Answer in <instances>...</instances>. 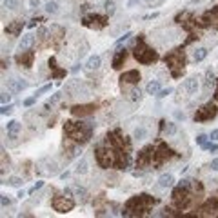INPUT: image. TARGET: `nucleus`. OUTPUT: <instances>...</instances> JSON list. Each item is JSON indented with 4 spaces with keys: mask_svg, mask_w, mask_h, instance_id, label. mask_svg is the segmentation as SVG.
Listing matches in <instances>:
<instances>
[{
    "mask_svg": "<svg viewBox=\"0 0 218 218\" xmlns=\"http://www.w3.org/2000/svg\"><path fill=\"white\" fill-rule=\"evenodd\" d=\"M26 87H27V82L22 80V78H17V77L7 78V89H9L11 93H20V91L26 89Z\"/></svg>",
    "mask_w": 218,
    "mask_h": 218,
    "instance_id": "nucleus-1",
    "label": "nucleus"
},
{
    "mask_svg": "<svg viewBox=\"0 0 218 218\" xmlns=\"http://www.w3.org/2000/svg\"><path fill=\"white\" fill-rule=\"evenodd\" d=\"M44 9H46V13L47 15H60V11H62V6H60V2L58 0H47L46 4H44Z\"/></svg>",
    "mask_w": 218,
    "mask_h": 218,
    "instance_id": "nucleus-2",
    "label": "nucleus"
},
{
    "mask_svg": "<svg viewBox=\"0 0 218 218\" xmlns=\"http://www.w3.org/2000/svg\"><path fill=\"white\" fill-rule=\"evenodd\" d=\"M35 44V36L31 35V33H26V35H22V38L18 40V51H27L29 47H31Z\"/></svg>",
    "mask_w": 218,
    "mask_h": 218,
    "instance_id": "nucleus-3",
    "label": "nucleus"
},
{
    "mask_svg": "<svg viewBox=\"0 0 218 218\" xmlns=\"http://www.w3.org/2000/svg\"><path fill=\"white\" fill-rule=\"evenodd\" d=\"M149 136V129L145 127V125H142V124H138L135 129H133V138L136 140V142H144L145 138Z\"/></svg>",
    "mask_w": 218,
    "mask_h": 218,
    "instance_id": "nucleus-4",
    "label": "nucleus"
},
{
    "mask_svg": "<svg viewBox=\"0 0 218 218\" xmlns=\"http://www.w3.org/2000/svg\"><path fill=\"white\" fill-rule=\"evenodd\" d=\"M6 129H7V135H9L11 138H15V136L20 133L22 125H20V122H17V120H9L7 125H6Z\"/></svg>",
    "mask_w": 218,
    "mask_h": 218,
    "instance_id": "nucleus-5",
    "label": "nucleus"
},
{
    "mask_svg": "<svg viewBox=\"0 0 218 218\" xmlns=\"http://www.w3.org/2000/svg\"><path fill=\"white\" fill-rule=\"evenodd\" d=\"M174 184V176L171 173H166V174H162V176L158 178V185L162 187V189H167V187H171Z\"/></svg>",
    "mask_w": 218,
    "mask_h": 218,
    "instance_id": "nucleus-6",
    "label": "nucleus"
},
{
    "mask_svg": "<svg viewBox=\"0 0 218 218\" xmlns=\"http://www.w3.org/2000/svg\"><path fill=\"white\" fill-rule=\"evenodd\" d=\"M100 64H102V58H100V55H93V56H89V58H87L85 67L89 69V71H93V69H98V67H100Z\"/></svg>",
    "mask_w": 218,
    "mask_h": 218,
    "instance_id": "nucleus-7",
    "label": "nucleus"
},
{
    "mask_svg": "<svg viewBox=\"0 0 218 218\" xmlns=\"http://www.w3.org/2000/svg\"><path fill=\"white\" fill-rule=\"evenodd\" d=\"M185 91L189 95H196V91H198V80L196 78H187L185 80Z\"/></svg>",
    "mask_w": 218,
    "mask_h": 218,
    "instance_id": "nucleus-8",
    "label": "nucleus"
},
{
    "mask_svg": "<svg viewBox=\"0 0 218 218\" xmlns=\"http://www.w3.org/2000/svg\"><path fill=\"white\" fill-rule=\"evenodd\" d=\"M87 169H89V164H87V160L85 158H80L78 162H77V167H75V173L77 174H85Z\"/></svg>",
    "mask_w": 218,
    "mask_h": 218,
    "instance_id": "nucleus-9",
    "label": "nucleus"
},
{
    "mask_svg": "<svg viewBox=\"0 0 218 218\" xmlns=\"http://www.w3.org/2000/svg\"><path fill=\"white\" fill-rule=\"evenodd\" d=\"M145 91H147V95H156L160 91V82L158 80H151L147 85H145Z\"/></svg>",
    "mask_w": 218,
    "mask_h": 218,
    "instance_id": "nucleus-10",
    "label": "nucleus"
},
{
    "mask_svg": "<svg viewBox=\"0 0 218 218\" xmlns=\"http://www.w3.org/2000/svg\"><path fill=\"white\" fill-rule=\"evenodd\" d=\"M206 56H207V49H206V47H198V49L193 53V60H195V62H202Z\"/></svg>",
    "mask_w": 218,
    "mask_h": 218,
    "instance_id": "nucleus-11",
    "label": "nucleus"
},
{
    "mask_svg": "<svg viewBox=\"0 0 218 218\" xmlns=\"http://www.w3.org/2000/svg\"><path fill=\"white\" fill-rule=\"evenodd\" d=\"M2 6H4L6 9L15 11V9H18V7H20V0H2Z\"/></svg>",
    "mask_w": 218,
    "mask_h": 218,
    "instance_id": "nucleus-12",
    "label": "nucleus"
},
{
    "mask_svg": "<svg viewBox=\"0 0 218 218\" xmlns=\"http://www.w3.org/2000/svg\"><path fill=\"white\" fill-rule=\"evenodd\" d=\"M7 182H9V185H13V187H20V185L24 184V180H22L20 176H9Z\"/></svg>",
    "mask_w": 218,
    "mask_h": 218,
    "instance_id": "nucleus-13",
    "label": "nucleus"
},
{
    "mask_svg": "<svg viewBox=\"0 0 218 218\" xmlns=\"http://www.w3.org/2000/svg\"><path fill=\"white\" fill-rule=\"evenodd\" d=\"M166 135H167V136L176 135V124H174V122H171V124L166 125Z\"/></svg>",
    "mask_w": 218,
    "mask_h": 218,
    "instance_id": "nucleus-14",
    "label": "nucleus"
},
{
    "mask_svg": "<svg viewBox=\"0 0 218 218\" xmlns=\"http://www.w3.org/2000/svg\"><path fill=\"white\" fill-rule=\"evenodd\" d=\"M173 93V87H167V89H160L158 93H156V98H166L167 95H171Z\"/></svg>",
    "mask_w": 218,
    "mask_h": 218,
    "instance_id": "nucleus-15",
    "label": "nucleus"
},
{
    "mask_svg": "<svg viewBox=\"0 0 218 218\" xmlns=\"http://www.w3.org/2000/svg\"><path fill=\"white\" fill-rule=\"evenodd\" d=\"M47 91H51V84H46V85H42V87H40V89H38V91L35 93V96L38 98L40 95H44V93H47Z\"/></svg>",
    "mask_w": 218,
    "mask_h": 218,
    "instance_id": "nucleus-16",
    "label": "nucleus"
},
{
    "mask_svg": "<svg viewBox=\"0 0 218 218\" xmlns=\"http://www.w3.org/2000/svg\"><path fill=\"white\" fill-rule=\"evenodd\" d=\"M114 9H116V7H114V2H113V0H107V2H106V11H107L109 15H113Z\"/></svg>",
    "mask_w": 218,
    "mask_h": 218,
    "instance_id": "nucleus-17",
    "label": "nucleus"
},
{
    "mask_svg": "<svg viewBox=\"0 0 218 218\" xmlns=\"http://www.w3.org/2000/svg\"><path fill=\"white\" fill-rule=\"evenodd\" d=\"M0 100H2V106H4V104H9V102H11V95L4 91V93H2V96H0Z\"/></svg>",
    "mask_w": 218,
    "mask_h": 218,
    "instance_id": "nucleus-18",
    "label": "nucleus"
},
{
    "mask_svg": "<svg viewBox=\"0 0 218 218\" xmlns=\"http://www.w3.org/2000/svg\"><path fill=\"white\" fill-rule=\"evenodd\" d=\"M173 116H174V120H185V114L182 113V111H173Z\"/></svg>",
    "mask_w": 218,
    "mask_h": 218,
    "instance_id": "nucleus-19",
    "label": "nucleus"
},
{
    "mask_svg": "<svg viewBox=\"0 0 218 218\" xmlns=\"http://www.w3.org/2000/svg\"><path fill=\"white\" fill-rule=\"evenodd\" d=\"M9 113H13V106H11V104L6 106V104H4V106H2V114H9Z\"/></svg>",
    "mask_w": 218,
    "mask_h": 218,
    "instance_id": "nucleus-20",
    "label": "nucleus"
},
{
    "mask_svg": "<svg viewBox=\"0 0 218 218\" xmlns=\"http://www.w3.org/2000/svg\"><path fill=\"white\" fill-rule=\"evenodd\" d=\"M35 100H36V96H31V98H26V100H24V106H26V107H29V106H33V104H35Z\"/></svg>",
    "mask_w": 218,
    "mask_h": 218,
    "instance_id": "nucleus-21",
    "label": "nucleus"
},
{
    "mask_svg": "<svg viewBox=\"0 0 218 218\" xmlns=\"http://www.w3.org/2000/svg\"><path fill=\"white\" fill-rule=\"evenodd\" d=\"M42 185H44V182H36V184H35V185H33L31 189H29V193H35V191H36V189H40Z\"/></svg>",
    "mask_w": 218,
    "mask_h": 218,
    "instance_id": "nucleus-22",
    "label": "nucleus"
},
{
    "mask_svg": "<svg viewBox=\"0 0 218 218\" xmlns=\"http://www.w3.org/2000/svg\"><path fill=\"white\" fill-rule=\"evenodd\" d=\"M211 169L213 171H218V158H213L211 160Z\"/></svg>",
    "mask_w": 218,
    "mask_h": 218,
    "instance_id": "nucleus-23",
    "label": "nucleus"
},
{
    "mask_svg": "<svg viewBox=\"0 0 218 218\" xmlns=\"http://www.w3.org/2000/svg\"><path fill=\"white\" fill-rule=\"evenodd\" d=\"M206 138H207L206 135H198V136H196V142H198L200 145H203V142H206Z\"/></svg>",
    "mask_w": 218,
    "mask_h": 218,
    "instance_id": "nucleus-24",
    "label": "nucleus"
},
{
    "mask_svg": "<svg viewBox=\"0 0 218 218\" xmlns=\"http://www.w3.org/2000/svg\"><path fill=\"white\" fill-rule=\"evenodd\" d=\"M129 36H131V31H127V33H125V35H124L122 38H118V40H116V44H122V42H124V40H127Z\"/></svg>",
    "mask_w": 218,
    "mask_h": 218,
    "instance_id": "nucleus-25",
    "label": "nucleus"
},
{
    "mask_svg": "<svg viewBox=\"0 0 218 218\" xmlns=\"http://www.w3.org/2000/svg\"><path fill=\"white\" fill-rule=\"evenodd\" d=\"M211 140H214V142L218 140V129H213L211 131Z\"/></svg>",
    "mask_w": 218,
    "mask_h": 218,
    "instance_id": "nucleus-26",
    "label": "nucleus"
},
{
    "mask_svg": "<svg viewBox=\"0 0 218 218\" xmlns=\"http://www.w3.org/2000/svg\"><path fill=\"white\" fill-rule=\"evenodd\" d=\"M6 206H9V198L6 195H2V207H6Z\"/></svg>",
    "mask_w": 218,
    "mask_h": 218,
    "instance_id": "nucleus-27",
    "label": "nucleus"
},
{
    "mask_svg": "<svg viewBox=\"0 0 218 218\" xmlns=\"http://www.w3.org/2000/svg\"><path fill=\"white\" fill-rule=\"evenodd\" d=\"M203 147H207V149H209V151H213V153H214V151H218V145H216V144H213V145H203Z\"/></svg>",
    "mask_w": 218,
    "mask_h": 218,
    "instance_id": "nucleus-28",
    "label": "nucleus"
},
{
    "mask_svg": "<svg viewBox=\"0 0 218 218\" xmlns=\"http://www.w3.org/2000/svg\"><path fill=\"white\" fill-rule=\"evenodd\" d=\"M29 4H31V7H36L40 4V0H29Z\"/></svg>",
    "mask_w": 218,
    "mask_h": 218,
    "instance_id": "nucleus-29",
    "label": "nucleus"
},
{
    "mask_svg": "<svg viewBox=\"0 0 218 218\" xmlns=\"http://www.w3.org/2000/svg\"><path fill=\"white\" fill-rule=\"evenodd\" d=\"M158 17V13H153V15H147V17H144L145 20H151V18H156Z\"/></svg>",
    "mask_w": 218,
    "mask_h": 218,
    "instance_id": "nucleus-30",
    "label": "nucleus"
},
{
    "mask_svg": "<svg viewBox=\"0 0 218 218\" xmlns=\"http://www.w3.org/2000/svg\"><path fill=\"white\" fill-rule=\"evenodd\" d=\"M136 2H138V0H129V2H127V7H133Z\"/></svg>",
    "mask_w": 218,
    "mask_h": 218,
    "instance_id": "nucleus-31",
    "label": "nucleus"
},
{
    "mask_svg": "<svg viewBox=\"0 0 218 218\" xmlns=\"http://www.w3.org/2000/svg\"><path fill=\"white\" fill-rule=\"evenodd\" d=\"M24 196H26V191H18V198H20V200H22V198H24Z\"/></svg>",
    "mask_w": 218,
    "mask_h": 218,
    "instance_id": "nucleus-32",
    "label": "nucleus"
},
{
    "mask_svg": "<svg viewBox=\"0 0 218 218\" xmlns=\"http://www.w3.org/2000/svg\"><path fill=\"white\" fill-rule=\"evenodd\" d=\"M144 2H153V0H144Z\"/></svg>",
    "mask_w": 218,
    "mask_h": 218,
    "instance_id": "nucleus-33",
    "label": "nucleus"
}]
</instances>
